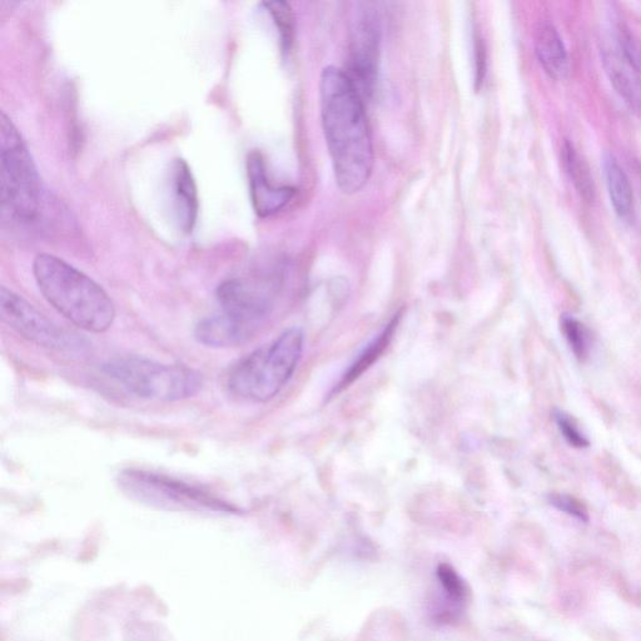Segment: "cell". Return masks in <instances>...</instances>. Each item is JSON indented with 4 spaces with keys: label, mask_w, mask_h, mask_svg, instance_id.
Returning a JSON list of instances; mask_svg holds the SVG:
<instances>
[{
    "label": "cell",
    "mask_w": 641,
    "mask_h": 641,
    "mask_svg": "<svg viewBox=\"0 0 641 641\" xmlns=\"http://www.w3.org/2000/svg\"><path fill=\"white\" fill-rule=\"evenodd\" d=\"M320 103L337 186L345 195H355L369 182L374 168L364 97L346 72L327 67L320 79Z\"/></svg>",
    "instance_id": "cell-1"
},
{
    "label": "cell",
    "mask_w": 641,
    "mask_h": 641,
    "mask_svg": "<svg viewBox=\"0 0 641 641\" xmlns=\"http://www.w3.org/2000/svg\"><path fill=\"white\" fill-rule=\"evenodd\" d=\"M33 275L44 298L79 329L94 334L111 329L116 307L91 277L48 253L34 258Z\"/></svg>",
    "instance_id": "cell-2"
},
{
    "label": "cell",
    "mask_w": 641,
    "mask_h": 641,
    "mask_svg": "<svg viewBox=\"0 0 641 641\" xmlns=\"http://www.w3.org/2000/svg\"><path fill=\"white\" fill-rule=\"evenodd\" d=\"M303 341L305 337L300 329H290L251 352L232 367L227 377L228 391L243 400H272L296 371Z\"/></svg>",
    "instance_id": "cell-3"
},
{
    "label": "cell",
    "mask_w": 641,
    "mask_h": 641,
    "mask_svg": "<svg viewBox=\"0 0 641 641\" xmlns=\"http://www.w3.org/2000/svg\"><path fill=\"white\" fill-rule=\"evenodd\" d=\"M41 178L16 124L0 114V200L4 215L19 225L37 220L41 208Z\"/></svg>",
    "instance_id": "cell-4"
},
{
    "label": "cell",
    "mask_w": 641,
    "mask_h": 641,
    "mask_svg": "<svg viewBox=\"0 0 641 641\" xmlns=\"http://www.w3.org/2000/svg\"><path fill=\"white\" fill-rule=\"evenodd\" d=\"M103 371L139 399L180 401L195 396L202 387L201 376L195 370L138 356L118 357L107 362Z\"/></svg>",
    "instance_id": "cell-5"
},
{
    "label": "cell",
    "mask_w": 641,
    "mask_h": 641,
    "mask_svg": "<svg viewBox=\"0 0 641 641\" xmlns=\"http://www.w3.org/2000/svg\"><path fill=\"white\" fill-rule=\"evenodd\" d=\"M0 318L24 339L59 354L82 355L86 341L59 329L31 303L8 288L0 287Z\"/></svg>",
    "instance_id": "cell-6"
},
{
    "label": "cell",
    "mask_w": 641,
    "mask_h": 641,
    "mask_svg": "<svg viewBox=\"0 0 641 641\" xmlns=\"http://www.w3.org/2000/svg\"><path fill=\"white\" fill-rule=\"evenodd\" d=\"M273 286L247 280H228L217 288L221 313L256 334L273 307Z\"/></svg>",
    "instance_id": "cell-7"
},
{
    "label": "cell",
    "mask_w": 641,
    "mask_h": 641,
    "mask_svg": "<svg viewBox=\"0 0 641 641\" xmlns=\"http://www.w3.org/2000/svg\"><path fill=\"white\" fill-rule=\"evenodd\" d=\"M121 485L129 493L142 499H161L168 503L188 506H207L222 508V503L212 498L206 491L183 483L175 477L153 474V472L128 470L119 477Z\"/></svg>",
    "instance_id": "cell-8"
},
{
    "label": "cell",
    "mask_w": 641,
    "mask_h": 641,
    "mask_svg": "<svg viewBox=\"0 0 641 641\" xmlns=\"http://www.w3.org/2000/svg\"><path fill=\"white\" fill-rule=\"evenodd\" d=\"M380 28L374 16L364 14L357 22L350 47V77L362 97H370L377 83Z\"/></svg>",
    "instance_id": "cell-9"
},
{
    "label": "cell",
    "mask_w": 641,
    "mask_h": 641,
    "mask_svg": "<svg viewBox=\"0 0 641 641\" xmlns=\"http://www.w3.org/2000/svg\"><path fill=\"white\" fill-rule=\"evenodd\" d=\"M247 175L252 205L260 217L275 215L295 196V188L272 185L267 175L265 159L260 152L253 151L248 154Z\"/></svg>",
    "instance_id": "cell-10"
},
{
    "label": "cell",
    "mask_w": 641,
    "mask_h": 641,
    "mask_svg": "<svg viewBox=\"0 0 641 641\" xmlns=\"http://www.w3.org/2000/svg\"><path fill=\"white\" fill-rule=\"evenodd\" d=\"M171 186L177 221L183 232L190 233L197 222L198 193L195 177L185 159L178 158L173 162Z\"/></svg>",
    "instance_id": "cell-11"
},
{
    "label": "cell",
    "mask_w": 641,
    "mask_h": 641,
    "mask_svg": "<svg viewBox=\"0 0 641 641\" xmlns=\"http://www.w3.org/2000/svg\"><path fill=\"white\" fill-rule=\"evenodd\" d=\"M601 58L611 84L634 113H641V82L639 73L621 56L616 47L604 48Z\"/></svg>",
    "instance_id": "cell-12"
},
{
    "label": "cell",
    "mask_w": 641,
    "mask_h": 641,
    "mask_svg": "<svg viewBox=\"0 0 641 641\" xmlns=\"http://www.w3.org/2000/svg\"><path fill=\"white\" fill-rule=\"evenodd\" d=\"M252 331L238 324L231 317L217 313L198 322L195 337L200 344L208 347H232L252 339Z\"/></svg>",
    "instance_id": "cell-13"
},
{
    "label": "cell",
    "mask_w": 641,
    "mask_h": 641,
    "mask_svg": "<svg viewBox=\"0 0 641 641\" xmlns=\"http://www.w3.org/2000/svg\"><path fill=\"white\" fill-rule=\"evenodd\" d=\"M535 52L541 67L554 79H564L569 73V56L563 38L553 24L544 23L536 31Z\"/></svg>",
    "instance_id": "cell-14"
},
{
    "label": "cell",
    "mask_w": 641,
    "mask_h": 641,
    "mask_svg": "<svg viewBox=\"0 0 641 641\" xmlns=\"http://www.w3.org/2000/svg\"><path fill=\"white\" fill-rule=\"evenodd\" d=\"M604 173L611 205H613L616 216L624 222L633 221L635 216L633 188H631L629 177L626 176L623 167L619 165L618 159L611 153H606L604 156Z\"/></svg>",
    "instance_id": "cell-15"
},
{
    "label": "cell",
    "mask_w": 641,
    "mask_h": 641,
    "mask_svg": "<svg viewBox=\"0 0 641 641\" xmlns=\"http://www.w3.org/2000/svg\"><path fill=\"white\" fill-rule=\"evenodd\" d=\"M561 157H563L566 173H568L570 181L573 182L580 198H583L586 203H593L596 190L590 168L583 156H580L578 149L568 139H566L563 148H561Z\"/></svg>",
    "instance_id": "cell-16"
},
{
    "label": "cell",
    "mask_w": 641,
    "mask_h": 641,
    "mask_svg": "<svg viewBox=\"0 0 641 641\" xmlns=\"http://www.w3.org/2000/svg\"><path fill=\"white\" fill-rule=\"evenodd\" d=\"M437 578L442 591V605L446 606L447 619L457 618L465 608L467 598L466 585L451 566L442 564L437 569Z\"/></svg>",
    "instance_id": "cell-17"
},
{
    "label": "cell",
    "mask_w": 641,
    "mask_h": 641,
    "mask_svg": "<svg viewBox=\"0 0 641 641\" xmlns=\"http://www.w3.org/2000/svg\"><path fill=\"white\" fill-rule=\"evenodd\" d=\"M397 326V321L396 318L394 321L391 322L389 326L386 327L384 331L381 332L379 337L375 339L372 344L367 346V349L365 350L364 354H362L359 359L355 362L354 365L351 366V369L347 374H345L344 379H342L341 384H340V389H344L346 385H349L350 382L354 381L359 377L362 372L365 370L369 369V367L374 364L375 360H377V357H379L382 352L386 349L387 345H389V342L391 340L392 335H394V331Z\"/></svg>",
    "instance_id": "cell-18"
},
{
    "label": "cell",
    "mask_w": 641,
    "mask_h": 641,
    "mask_svg": "<svg viewBox=\"0 0 641 641\" xmlns=\"http://www.w3.org/2000/svg\"><path fill=\"white\" fill-rule=\"evenodd\" d=\"M267 12L271 14L280 34L281 47L283 53L291 51L293 38H295V16H293L290 4L286 2H266L263 3Z\"/></svg>",
    "instance_id": "cell-19"
},
{
    "label": "cell",
    "mask_w": 641,
    "mask_h": 641,
    "mask_svg": "<svg viewBox=\"0 0 641 641\" xmlns=\"http://www.w3.org/2000/svg\"><path fill=\"white\" fill-rule=\"evenodd\" d=\"M616 48L619 49L621 56L626 59V62L635 69L636 72L641 74V41L635 36L633 32L624 24H619L616 27Z\"/></svg>",
    "instance_id": "cell-20"
},
{
    "label": "cell",
    "mask_w": 641,
    "mask_h": 641,
    "mask_svg": "<svg viewBox=\"0 0 641 641\" xmlns=\"http://www.w3.org/2000/svg\"><path fill=\"white\" fill-rule=\"evenodd\" d=\"M561 327L575 356L580 361H584L589 355L588 331L585 330L584 325L573 317H564Z\"/></svg>",
    "instance_id": "cell-21"
},
{
    "label": "cell",
    "mask_w": 641,
    "mask_h": 641,
    "mask_svg": "<svg viewBox=\"0 0 641 641\" xmlns=\"http://www.w3.org/2000/svg\"><path fill=\"white\" fill-rule=\"evenodd\" d=\"M550 503L555 506L556 509L564 511V513L574 516V518L581 521H588V511H586L585 506L580 503V501L573 498V496L556 494L550 496Z\"/></svg>",
    "instance_id": "cell-22"
},
{
    "label": "cell",
    "mask_w": 641,
    "mask_h": 641,
    "mask_svg": "<svg viewBox=\"0 0 641 641\" xmlns=\"http://www.w3.org/2000/svg\"><path fill=\"white\" fill-rule=\"evenodd\" d=\"M556 422H558L560 431L563 432L566 441H568L570 445L578 447V449L589 446L588 439L581 434L578 427L574 424L573 419H570L564 412H558V414H556Z\"/></svg>",
    "instance_id": "cell-23"
}]
</instances>
